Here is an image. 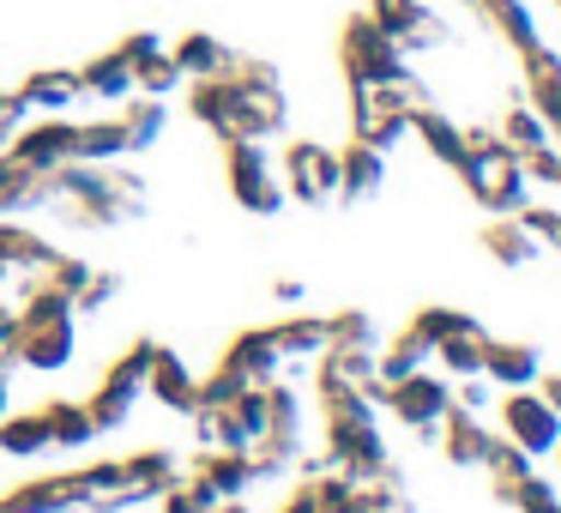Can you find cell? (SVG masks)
Instances as JSON below:
<instances>
[{"instance_id":"cell-7","label":"cell","mask_w":561,"mask_h":513,"mask_svg":"<svg viewBox=\"0 0 561 513\" xmlns=\"http://www.w3.org/2000/svg\"><path fill=\"white\" fill-rule=\"evenodd\" d=\"M440 429H447L440 441H447V459H453V465H465V471L489 465V447H495V429H489L477 411H459V404H447Z\"/></svg>"},{"instance_id":"cell-5","label":"cell","mask_w":561,"mask_h":513,"mask_svg":"<svg viewBox=\"0 0 561 513\" xmlns=\"http://www.w3.org/2000/svg\"><path fill=\"white\" fill-rule=\"evenodd\" d=\"M290 194L308 200V206H327L332 194H339V158H332L327 146H290Z\"/></svg>"},{"instance_id":"cell-19","label":"cell","mask_w":561,"mask_h":513,"mask_svg":"<svg viewBox=\"0 0 561 513\" xmlns=\"http://www.w3.org/2000/svg\"><path fill=\"white\" fill-rule=\"evenodd\" d=\"M519 163H525V182H549V187L561 182V146L556 139L537 146V151H519Z\"/></svg>"},{"instance_id":"cell-9","label":"cell","mask_w":561,"mask_h":513,"mask_svg":"<svg viewBox=\"0 0 561 513\" xmlns=\"http://www.w3.org/2000/svg\"><path fill=\"white\" fill-rule=\"evenodd\" d=\"M380 182H387V151H380V146L356 139V146L339 151V194H344V200L380 194Z\"/></svg>"},{"instance_id":"cell-3","label":"cell","mask_w":561,"mask_h":513,"mask_svg":"<svg viewBox=\"0 0 561 513\" xmlns=\"http://www.w3.org/2000/svg\"><path fill=\"white\" fill-rule=\"evenodd\" d=\"M501 435L519 441L531 459H549L561 447V417L549 411V399L537 387H507V399H501Z\"/></svg>"},{"instance_id":"cell-23","label":"cell","mask_w":561,"mask_h":513,"mask_svg":"<svg viewBox=\"0 0 561 513\" xmlns=\"http://www.w3.org/2000/svg\"><path fill=\"white\" fill-rule=\"evenodd\" d=\"M465 7H477V0H465Z\"/></svg>"},{"instance_id":"cell-18","label":"cell","mask_w":561,"mask_h":513,"mask_svg":"<svg viewBox=\"0 0 561 513\" xmlns=\"http://www.w3.org/2000/svg\"><path fill=\"white\" fill-rule=\"evenodd\" d=\"M513 218H519V224H525V230H531L543 248H556V242H561V212H556V206H531V200H525V206L513 212Z\"/></svg>"},{"instance_id":"cell-10","label":"cell","mask_w":561,"mask_h":513,"mask_svg":"<svg viewBox=\"0 0 561 513\" xmlns=\"http://www.w3.org/2000/svg\"><path fill=\"white\" fill-rule=\"evenodd\" d=\"M537 248H543V242H537L513 212H507V218H495V224H483V254L495 260V266H507V272H525L537 260Z\"/></svg>"},{"instance_id":"cell-24","label":"cell","mask_w":561,"mask_h":513,"mask_svg":"<svg viewBox=\"0 0 561 513\" xmlns=\"http://www.w3.org/2000/svg\"><path fill=\"white\" fill-rule=\"evenodd\" d=\"M556 13H561V0H556Z\"/></svg>"},{"instance_id":"cell-17","label":"cell","mask_w":561,"mask_h":513,"mask_svg":"<svg viewBox=\"0 0 561 513\" xmlns=\"http://www.w3.org/2000/svg\"><path fill=\"white\" fill-rule=\"evenodd\" d=\"M465 327H477L465 308H416V320H411V332H423L428 344H440V339H453V332H465Z\"/></svg>"},{"instance_id":"cell-16","label":"cell","mask_w":561,"mask_h":513,"mask_svg":"<svg viewBox=\"0 0 561 513\" xmlns=\"http://www.w3.org/2000/svg\"><path fill=\"white\" fill-rule=\"evenodd\" d=\"M495 501H507V508H519V513H561V489L549 483L543 471H525V477H513V483H495Z\"/></svg>"},{"instance_id":"cell-22","label":"cell","mask_w":561,"mask_h":513,"mask_svg":"<svg viewBox=\"0 0 561 513\" xmlns=\"http://www.w3.org/2000/svg\"><path fill=\"white\" fill-rule=\"evenodd\" d=\"M549 459H556V465H561V447H556V453H549Z\"/></svg>"},{"instance_id":"cell-13","label":"cell","mask_w":561,"mask_h":513,"mask_svg":"<svg viewBox=\"0 0 561 513\" xmlns=\"http://www.w3.org/2000/svg\"><path fill=\"white\" fill-rule=\"evenodd\" d=\"M477 13H483L489 31H501V37H507L519 55L543 43V31H537V19H531V7H525V0H477Z\"/></svg>"},{"instance_id":"cell-21","label":"cell","mask_w":561,"mask_h":513,"mask_svg":"<svg viewBox=\"0 0 561 513\" xmlns=\"http://www.w3.org/2000/svg\"><path fill=\"white\" fill-rule=\"evenodd\" d=\"M537 392H543V399H549V411L561 417V375H549V368H543V375H537Z\"/></svg>"},{"instance_id":"cell-8","label":"cell","mask_w":561,"mask_h":513,"mask_svg":"<svg viewBox=\"0 0 561 513\" xmlns=\"http://www.w3.org/2000/svg\"><path fill=\"white\" fill-rule=\"evenodd\" d=\"M230 170H236V200H242L248 212H278L284 206V187L272 182L266 158H260L254 146H236L230 151Z\"/></svg>"},{"instance_id":"cell-1","label":"cell","mask_w":561,"mask_h":513,"mask_svg":"<svg viewBox=\"0 0 561 513\" xmlns=\"http://www.w3.org/2000/svg\"><path fill=\"white\" fill-rule=\"evenodd\" d=\"M459 182H465V194H471L483 212H495V218H507V212H519L525 200H531L519 151L501 146V134H489V127H465Z\"/></svg>"},{"instance_id":"cell-20","label":"cell","mask_w":561,"mask_h":513,"mask_svg":"<svg viewBox=\"0 0 561 513\" xmlns=\"http://www.w3.org/2000/svg\"><path fill=\"white\" fill-rule=\"evenodd\" d=\"M453 404H459V411H477V417H483V404H489V375H465V387L453 392Z\"/></svg>"},{"instance_id":"cell-6","label":"cell","mask_w":561,"mask_h":513,"mask_svg":"<svg viewBox=\"0 0 561 513\" xmlns=\"http://www.w3.org/2000/svg\"><path fill=\"white\" fill-rule=\"evenodd\" d=\"M483 375L501 380V387H537V375H543V351H537L531 339H489Z\"/></svg>"},{"instance_id":"cell-4","label":"cell","mask_w":561,"mask_h":513,"mask_svg":"<svg viewBox=\"0 0 561 513\" xmlns=\"http://www.w3.org/2000/svg\"><path fill=\"white\" fill-rule=\"evenodd\" d=\"M375 399L387 404L399 423H411V429H435L440 417H447V404H453V387L440 375H428V368H416V375H404V380H392V387H375Z\"/></svg>"},{"instance_id":"cell-2","label":"cell","mask_w":561,"mask_h":513,"mask_svg":"<svg viewBox=\"0 0 561 513\" xmlns=\"http://www.w3.org/2000/svg\"><path fill=\"white\" fill-rule=\"evenodd\" d=\"M344 73H351V86H404L411 79V55L375 19H356L344 31Z\"/></svg>"},{"instance_id":"cell-14","label":"cell","mask_w":561,"mask_h":513,"mask_svg":"<svg viewBox=\"0 0 561 513\" xmlns=\"http://www.w3.org/2000/svg\"><path fill=\"white\" fill-rule=\"evenodd\" d=\"M501 146H513V151H537V146H549V139H556V127L543 122V110H537V103H513L507 115H501Z\"/></svg>"},{"instance_id":"cell-15","label":"cell","mask_w":561,"mask_h":513,"mask_svg":"<svg viewBox=\"0 0 561 513\" xmlns=\"http://www.w3.org/2000/svg\"><path fill=\"white\" fill-rule=\"evenodd\" d=\"M483 351H489V332H483V320L435 344L440 368H447V375H459V380H465V375H483Z\"/></svg>"},{"instance_id":"cell-12","label":"cell","mask_w":561,"mask_h":513,"mask_svg":"<svg viewBox=\"0 0 561 513\" xmlns=\"http://www.w3.org/2000/svg\"><path fill=\"white\" fill-rule=\"evenodd\" d=\"M428 356H435V344H428L423 332L404 327L399 339H392L387 351L375 356V387H392V380H404V375H416V368H428Z\"/></svg>"},{"instance_id":"cell-11","label":"cell","mask_w":561,"mask_h":513,"mask_svg":"<svg viewBox=\"0 0 561 513\" xmlns=\"http://www.w3.org/2000/svg\"><path fill=\"white\" fill-rule=\"evenodd\" d=\"M411 134L423 139V146L435 151L440 163H447V170H459V158H465V127L453 122V115H440L435 103H416V110H411Z\"/></svg>"}]
</instances>
